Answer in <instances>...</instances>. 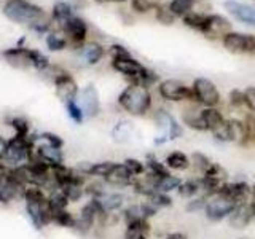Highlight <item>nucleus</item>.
<instances>
[{
  "label": "nucleus",
  "mask_w": 255,
  "mask_h": 239,
  "mask_svg": "<svg viewBox=\"0 0 255 239\" xmlns=\"http://www.w3.org/2000/svg\"><path fill=\"white\" fill-rule=\"evenodd\" d=\"M22 199L26 201V212L29 219L37 230H43L51 222V209H50V199L45 193L43 188L29 187L24 191Z\"/></svg>",
  "instance_id": "obj_1"
},
{
  "label": "nucleus",
  "mask_w": 255,
  "mask_h": 239,
  "mask_svg": "<svg viewBox=\"0 0 255 239\" xmlns=\"http://www.w3.org/2000/svg\"><path fill=\"white\" fill-rule=\"evenodd\" d=\"M151 93L140 83H129L118 96V106L131 117H145L151 110Z\"/></svg>",
  "instance_id": "obj_2"
},
{
  "label": "nucleus",
  "mask_w": 255,
  "mask_h": 239,
  "mask_svg": "<svg viewBox=\"0 0 255 239\" xmlns=\"http://www.w3.org/2000/svg\"><path fill=\"white\" fill-rule=\"evenodd\" d=\"M3 14L10 21L21 24L27 22L32 24V26L45 16L42 8L27 2V0H8L3 6Z\"/></svg>",
  "instance_id": "obj_3"
},
{
  "label": "nucleus",
  "mask_w": 255,
  "mask_h": 239,
  "mask_svg": "<svg viewBox=\"0 0 255 239\" xmlns=\"http://www.w3.org/2000/svg\"><path fill=\"white\" fill-rule=\"evenodd\" d=\"M153 120L155 123L159 126V129L163 131V134L159 135V137H156L153 142L155 145H163V143L169 142V140H175L182 137L183 134V126L175 120V117L172 114H169L167 110L164 109H158L155 110L153 114Z\"/></svg>",
  "instance_id": "obj_4"
},
{
  "label": "nucleus",
  "mask_w": 255,
  "mask_h": 239,
  "mask_svg": "<svg viewBox=\"0 0 255 239\" xmlns=\"http://www.w3.org/2000/svg\"><path fill=\"white\" fill-rule=\"evenodd\" d=\"M191 90H193L195 96V104L201 106L203 109L206 107H219L222 102V94L219 91L217 85H215L212 80L199 77L196 78L193 85H191Z\"/></svg>",
  "instance_id": "obj_5"
},
{
  "label": "nucleus",
  "mask_w": 255,
  "mask_h": 239,
  "mask_svg": "<svg viewBox=\"0 0 255 239\" xmlns=\"http://www.w3.org/2000/svg\"><path fill=\"white\" fill-rule=\"evenodd\" d=\"M236 206L238 204L233 201V199L228 198L227 195H223L222 191H219V193L207 198V204L203 212L209 222L219 223V222L227 220L231 215V212L235 211Z\"/></svg>",
  "instance_id": "obj_6"
},
{
  "label": "nucleus",
  "mask_w": 255,
  "mask_h": 239,
  "mask_svg": "<svg viewBox=\"0 0 255 239\" xmlns=\"http://www.w3.org/2000/svg\"><path fill=\"white\" fill-rule=\"evenodd\" d=\"M158 94L169 102H195L191 86H187L177 78H166L158 83Z\"/></svg>",
  "instance_id": "obj_7"
},
{
  "label": "nucleus",
  "mask_w": 255,
  "mask_h": 239,
  "mask_svg": "<svg viewBox=\"0 0 255 239\" xmlns=\"http://www.w3.org/2000/svg\"><path fill=\"white\" fill-rule=\"evenodd\" d=\"M199 180H201V185H203V193L207 196H212L215 193H219L220 188L225 185L230 179H228V172L225 167L219 163H212L209 169L199 177Z\"/></svg>",
  "instance_id": "obj_8"
},
{
  "label": "nucleus",
  "mask_w": 255,
  "mask_h": 239,
  "mask_svg": "<svg viewBox=\"0 0 255 239\" xmlns=\"http://www.w3.org/2000/svg\"><path fill=\"white\" fill-rule=\"evenodd\" d=\"M222 45L231 54H255V35L251 34L231 30L223 37Z\"/></svg>",
  "instance_id": "obj_9"
},
{
  "label": "nucleus",
  "mask_w": 255,
  "mask_h": 239,
  "mask_svg": "<svg viewBox=\"0 0 255 239\" xmlns=\"http://www.w3.org/2000/svg\"><path fill=\"white\" fill-rule=\"evenodd\" d=\"M24 190L16 183L11 167L3 163H0V203L10 204L16 198H22Z\"/></svg>",
  "instance_id": "obj_10"
},
{
  "label": "nucleus",
  "mask_w": 255,
  "mask_h": 239,
  "mask_svg": "<svg viewBox=\"0 0 255 239\" xmlns=\"http://www.w3.org/2000/svg\"><path fill=\"white\" fill-rule=\"evenodd\" d=\"M231 32V22L222 14H207L201 34L209 40H219Z\"/></svg>",
  "instance_id": "obj_11"
},
{
  "label": "nucleus",
  "mask_w": 255,
  "mask_h": 239,
  "mask_svg": "<svg viewBox=\"0 0 255 239\" xmlns=\"http://www.w3.org/2000/svg\"><path fill=\"white\" fill-rule=\"evenodd\" d=\"M112 67L117 70L118 74H122L123 77L129 78L131 83H135L139 80L142 70H143V64L139 62L135 58H132L131 54L128 56H118V58H112Z\"/></svg>",
  "instance_id": "obj_12"
},
{
  "label": "nucleus",
  "mask_w": 255,
  "mask_h": 239,
  "mask_svg": "<svg viewBox=\"0 0 255 239\" xmlns=\"http://www.w3.org/2000/svg\"><path fill=\"white\" fill-rule=\"evenodd\" d=\"M78 99L80 107L85 112V117L96 118L101 114V99L94 85H86L85 88H82L78 93Z\"/></svg>",
  "instance_id": "obj_13"
},
{
  "label": "nucleus",
  "mask_w": 255,
  "mask_h": 239,
  "mask_svg": "<svg viewBox=\"0 0 255 239\" xmlns=\"http://www.w3.org/2000/svg\"><path fill=\"white\" fill-rule=\"evenodd\" d=\"M227 220L233 230H246L255 220V203L249 201L238 204Z\"/></svg>",
  "instance_id": "obj_14"
},
{
  "label": "nucleus",
  "mask_w": 255,
  "mask_h": 239,
  "mask_svg": "<svg viewBox=\"0 0 255 239\" xmlns=\"http://www.w3.org/2000/svg\"><path fill=\"white\" fill-rule=\"evenodd\" d=\"M54 86H56V96H58L64 104L70 101H77L80 88L74 80V77L69 75L67 72H62V74L56 75Z\"/></svg>",
  "instance_id": "obj_15"
},
{
  "label": "nucleus",
  "mask_w": 255,
  "mask_h": 239,
  "mask_svg": "<svg viewBox=\"0 0 255 239\" xmlns=\"http://www.w3.org/2000/svg\"><path fill=\"white\" fill-rule=\"evenodd\" d=\"M223 195L231 198L236 204L249 203L252 196V185L247 180H228L220 188Z\"/></svg>",
  "instance_id": "obj_16"
},
{
  "label": "nucleus",
  "mask_w": 255,
  "mask_h": 239,
  "mask_svg": "<svg viewBox=\"0 0 255 239\" xmlns=\"http://www.w3.org/2000/svg\"><path fill=\"white\" fill-rule=\"evenodd\" d=\"M223 6H225V10H228V13L233 14V18H236L238 21L255 27V6L236 2V0H227V2L223 3Z\"/></svg>",
  "instance_id": "obj_17"
},
{
  "label": "nucleus",
  "mask_w": 255,
  "mask_h": 239,
  "mask_svg": "<svg viewBox=\"0 0 255 239\" xmlns=\"http://www.w3.org/2000/svg\"><path fill=\"white\" fill-rule=\"evenodd\" d=\"M104 182L110 187H117V188H131L134 177L132 174L128 171V167L123 163H117L114 166V169L109 172V175Z\"/></svg>",
  "instance_id": "obj_18"
},
{
  "label": "nucleus",
  "mask_w": 255,
  "mask_h": 239,
  "mask_svg": "<svg viewBox=\"0 0 255 239\" xmlns=\"http://www.w3.org/2000/svg\"><path fill=\"white\" fill-rule=\"evenodd\" d=\"M37 139V137H35ZM35 156L38 159H42L43 163H46L48 166H59L64 164V153H62V148H56L48 145L45 142H35Z\"/></svg>",
  "instance_id": "obj_19"
},
{
  "label": "nucleus",
  "mask_w": 255,
  "mask_h": 239,
  "mask_svg": "<svg viewBox=\"0 0 255 239\" xmlns=\"http://www.w3.org/2000/svg\"><path fill=\"white\" fill-rule=\"evenodd\" d=\"M64 32L69 35L70 42L75 46H82L83 42L86 40V34H88V27L86 22L82 18H77V16H72V18L62 26Z\"/></svg>",
  "instance_id": "obj_20"
},
{
  "label": "nucleus",
  "mask_w": 255,
  "mask_h": 239,
  "mask_svg": "<svg viewBox=\"0 0 255 239\" xmlns=\"http://www.w3.org/2000/svg\"><path fill=\"white\" fill-rule=\"evenodd\" d=\"M151 223L148 219H139L135 222L126 223L123 239H150Z\"/></svg>",
  "instance_id": "obj_21"
},
{
  "label": "nucleus",
  "mask_w": 255,
  "mask_h": 239,
  "mask_svg": "<svg viewBox=\"0 0 255 239\" xmlns=\"http://www.w3.org/2000/svg\"><path fill=\"white\" fill-rule=\"evenodd\" d=\"M163 161L171 172H185L191 169V159L185 151H182V150L169 151Z\"/></svg>",
  "instance_id": "obj_22"
},
{
  "label": "nucleus",
  "mask_w": 255,
  "mask_h": 239,
  "mask_svg": "<svg viewBox=\"0 0 255 239\" xmlns=\"http://www.w3.org/2000/svg\"><path fill=\"white\" fill-rule=\"evenodd\" d=\"M230 143L247 148V126L244 118H228Z\"/></svg>",
  "instance_id": "obj_23"
},
{
  "label": "nucleus",
  "mask_w": 255,
  "mask_h": 239,
  "mask_svg": "<svg viewBox=\"0 0 255 239\" xmlns=\"http://www.w3.org/2000/svg\"><path fill=\"white\" fill-rule=\"evenodd\" d=\"M201 109H195V107L185 109L182 112V123L185 124L187 127H190V129H193V131L207 132L203 115H201Z\"/></svg>",
  "instance_id": "obj_24"
},
{
  "label": "nucleus",
  "mask_w": 255,
  "mask_h": 239,
  "mask_svg": "<svg viewBox=\"0 0 255 239\" xmlns=\"http://www.w3.org/2000/svg\"><path fill=\"white\" fill-rule=\"evenodd\" d=\"M51 222L59 225L62 228H70L75 230V223H77V217L72 214L67 207H51Z\"/></svg>",
  "instance_id": "obj_25"
},
{
  "label": "nucleus",
  "mask_w": 255,
  "mask_h": 239,
  "mask_svg": "<svg viewBox=\"0 0 255 239\" xmlns=\"http://www.w3.org/2000/svg\"><path fill=\"white\" fill-rule=\"evenodd\" d=\"M102 207L106 209L109 214H114V212H120L123 211V207L126 204V198L123 193H117V191H107L106 195L102 198H98Z\"/></svg>",
  "instance_id": "obj_26"
},
{
  "label": "nucleus",
  "mask_w": 255,
  "mask_h": 239,
  "mask_svg": "<svg viewBox=\"0 0 255 239\" xmlns=\"http://www.w3.org/2000/svg\"><path fill=\"white\" fill-rule=\"evenodd\" d=\"M3 56L11 66L18 69H27L29 66H32L29 58V50H26V48H11V50L3 51Z\"/></svg>",
  "instance_id": "obj_27"
},
{
  "label": "nucleus",
  "mask_w": 255,
  "mask_h": 239,
  "mask_svg": "<svg viewBox=\"0 0 255 239\" xmlns=\"http://www.w3.org/2000/svg\"><path fill=\"white\" fill-rule=\"evenodd\" d=\"M151 179H153V183H155V190L166 195H171L172 191H177L179 185L182 183V179L177 177V175H174L172 172L163 175V177H153V175H151Z\"/></svg>",
  "instance_id": "obj_28"
},
{
  "label": "nucleus",
  "mask_w": 255,
  "mask_h": 239,
  "mask_svg": "<svg viewBox=\"0 0 255 239\" xmlns=\"http://www.w3.org/2000/svg\"><path fill=\"white\" fill-rule=\"evenodd\" d=\"M180 198L183 199H191L198 195L203 193V185H201V180L199 177H190V179H185L182 180V183L179 185L177 191H175Z\"/></svg>",
  "instance_id": "obj_29"
},
{
  "label": "nucleus",
  "mask_w": 255,
  "mask_h": 239,
  "mask_svg": "<svg viewBox=\"0 0 255 239\" xmlns=\"http://www.w3.org/2000/svg\"><path fill=\"white\" fill-rule=\"evenodd\" d=\"M104 48L99 43H88L82 50V59L85 61L86 66H94L104 58Z\"/></svg>",
  "instance_id": "obj_30"
},
{
  "label": "nucleus",
  "mask_w": 255,
  "mask_h": 239,
  "mask_svg": "<svg viewBox=\"0 0 255 239\" xmlns=\"http://www.w3.org/2000/svg\"><path fill=\"white\" fill-rule=\"evenodd\" d=\"M143 161H145V166H147V172L150 175H153V177H163V175L171 174V171L167 169L164 161L158 159L153 153H148Z\"/></svg>",
  "instance_id": "obj_31"
},
{
  "label": "nucleus",
  "mask_w": 255,
  "mask_h": 239,
  "mask_svg": "<svg viewBox=\"0 0 255 239\" xmlns=\"http://www.w3.org/2000/svg\"><path fill=\"white\" fill-rule=\"evenodd\" d=\"M190 159H191V169L196 172V177H201L212 164L211 158L204 155L203 151H193V153L190 155Z\"/></svg>",
  "instance_id": "obj_32"
},
{
  "label": "nucleus",
  "mask_w": 255,
  "mask_h": 239,
  "mask_svg": "<svg viewBox=\"0 0 255 239\" xmlns=\"http://www.w3.org/2000/svg\"><path fill=\"white\" fill-rule=\"evenodd\" d=\"M199 2V0H171V3H169V10L174 13L175 18H183L185 14L191 13V11H195L193 8L195 5Z\"/></svg>",
  "instance_id": "obj_33"
},
{
  "label": "nucleus",
  "mask_w": 255,
  "mask_h": 239,
  "mask_svg": "<svg viewBox=\"0 0 255 239\" xmlns=\"http://www.w3.org/2000/svg\"><path fill=\"white\" fill-rule=\"evenodd\" d=\"M123 164L128 167V171L132 174L134 179L137 177H142V175L147 174V166H145V161L143 159H139V158H126Z\"/></svg>",
  "instance_id": "obj_34"
},
{
  "label": "nucleus",
  "mask_w": 255,
  "mask_h": 239,
  "mask_svg": "<svg viewBox=\"0 0 255 239\" xmlns=\"http://www.w3.org/2000/svg\"><path fill=\"white\" fill-rule=\"evenodd\" d=\"M53 18L54 21H58L61 26H64V24L72 18V6L66 2L56 3L53 8Z\"/></svg>",
  "instance_id": "obj_35"
},
{
  "label": "nucleus",
  "mask_w": 255,
  "mask_h": 239,
  "mask_svg": "<svg viewBox=\"0 0 255 239\" xmlns=\"http://www.w3.org/2000/svg\"><path fill=\"white\" fill-rule=\"evenodd\" d=\"M206 16L207 14H203L199 11H191L188 14L183 16V24L191 29H195L198 32L203 30V26H204V21H206Z\"/></svg>",
  "instance_id": "obj_36"
},
{
  "label": "nucleus",
  "mask_w": 255,
  "mask_h": 239,
  "mask_svg": "<svg viewBox=\"0 0 255 239\" xmlns=\"http://www.w3.org/2000/svg\"><path fill=\"white\" fill-rule=\"evenodd\" d=\"M66 110H67V115L70 117V120L77 124H82L85 121V112L80 107V104L77 101H70L66 102Z\"/></svg>",
  "instance_id": "obj_37"
},
{
  "label": "nucleus",
  "mask_w": 255,
  "mask_h": 239,
  "mask_svg": "<svg viewBox=\"0 0 255 239\" xmlns=\"http://www.w3.org/2000/svg\"><path fill=\"white\" fill-rule=\"evenodd\" d=\"M207 195L201 193V195H198L195 198H191L187 201L185 204V211L190 212V214H195V212H199V211H204V207L207 204Z\"/></svg>",
  "instance_id": "obj_38"
},
{
  "label": "nucleus",
  "mask_w": 255,
  "mask_h": 239,
  "mask_svg": "<svg viewBox=\"0 0 255 239\" xmlns=\"http://www.w3.org/2000/svg\"><path fill=\"white\" fill-rule=\"evenodd\" d=\"M135 83H140L142 86H145V88H148V90H150V88L153 86V85L159 83V77H158V74H156L155 70H151L148 67H143L142 74H140L139 80Z\"/></svg>",
  "instance_id": "obj_39"
},
{
  "label": "nucleus",
  "mask_w": 255,
  "mask_h": 239,
  "mask_svg": "<svg viewBox=\"0 0 255 239\" xmlns=\"http://www.w3.org/2000/svg\"><path fill=\"white\" fill-rule=\"evenodd\" d=\"M131 5L137 13H148L150 10H156L161 0H131Z\"/></svg>",
  "instance_id": "obj_40"
},
{
  "label": "nucleus",
  "mask_w": 255,
  "mask_h": 239,
  "mask_svg": "<svg viewBox=\"0 0 255 239\" xmlns=\"http://www.w3.org/2000/svg\"><path fill=\"white\" fill-rule=\"evenodd\" d=\"M155 11H156V19L161 24H164V26H172V24H174L175 16L169 10V3H167V5H159Z\"/></svg>",
  "instance_id": "obj_41"
},
{
  "label": "nucleus",
  "mask_w": 255,
  "mask_h": 239,
  "mask_svg": "<svg viewBox=\"0 0 255 239\" xmlns=\"http://www.w3.org/2000/svg\"><path fill=\"white\" fill-rule=\"evenodd\" d=\"M29 58H30V64L37 70H45L50 67V61H48V58L43 53H40L37 50H29Z\"/></svg>",
  "instance_id": "obj_42"
},
{
  "label": "nucleus",
  "mask_w": 255,
  "mask_h": 239,
  "mask_svg": "<svg viewBox=\"0 0 255 239\" xmlns=\"http://www.w3.org/2000/svg\"><path fill=\"white\" fill-rule=\"evenodd\" d=\"M244 121L247 126V148H255V115L247 114Z\"/></svg>",
  "instance_id": "obj_43"
},
{
  "label": "nucleus",
  "mask_w": 255,
  "mask_h": 239,
  "mask_svg": "<svg viewBox=\"0 0 255 239\" xmlns=\"http://www.w3.org/2000/svg\"><path fill=\"white\" fill-rule=\"evenodd\" d=\"M147 199H150L151 203H153L159 211L161 209H166V207H171L172 206V198L171 195H166V193H159V191H156V193H153L151 196H148Z\"/></svg>",
  "instance_id": "obj_44"
},
{
  "label": "nucleus",
  "mask_w": 255,
  "mask_h": 239,
  "mask_svg": "<svg viewBox=\"0 0 255 239\" xmlns=\"http://www.w3.org/2000/svg\"><path fill=\"white\" fill-rule=\"evenodd\" d=\"M230 106L235 110H247L246 107V98H244V91L241 90H233L230 93Z\"/></svg>",
  "instance_id": "obj_45"
},
{
  "label": "nucleus",
  "mask_w": 255,
  "mask_h": 239,
  "mask_svg": "<svg viewBox=\"0 0 255 239\" xmlns=\"http://www.w3.org/2000/svg\"><path fill=\"white\" fill-rule=\"evenodd\" d=\"M66 45H67V40L59 37L58 34H50L46 37V46H48V50H51V51H61L66 48Z\"/></svg>",
  "instance_id": "obj_46"
},
{
  "label": "nucleus",
  "mask_w": 255,
  "mask_h": 239,
  "mask_svg": "<svg viewBox=\"0 0 255 239\" xmlns=\"http://www.w3.org/2000/svg\"><path fill=\"white\" fill-rule=\"evenodd\" d=\"M37 140L45 142V143H48V145L56 147V148H62L64 147V140L54 132H42L40 135H37Z\"/></svg>",
  "instance_id": "obj_47"
},
{
  "label": "nucleus",
  "mask_w": 255,
  "mask_h": 239,
  "mask_svg": "<svg viewBox=\"0 0 255 239\" xmlns=\"http://www.w3.org/2000/svg\"><path fill=\"white\" fill-rule=\"evenodd\" d=\"M11 126H13V129H14V134H18V135H29L27 120H24V118H13L11 120Z\"/></svg>",
  "instance_id": "obj_48"
},
{
  "label": "nucleus",
  "mask_w": 255,
  "mask_h": 239,
  "mask_svg": "<svg viewBox=\"0 0 255 239\" xmlns=\"http://www.w3.org/2000/svg\"><path fill=\"white\" fill-rule=\"evenodd\" d=\"M244 98H246V107H247V110H249V114L255 115V86L246 88Z\"/></svg>",
  "instance_id": "obj_49"
},
{
  "label": "nucleus",
  "mask_w": 255,
  "mask_h": 239,
  "mask_svg": "<svg viewBox=\"0 0 255 239\" xmlns=\"http://www.w3.org/2000/svg\"><path fill=\"white\" fill-rule=\"evenodd\" d=\"M163 239H188V236L183 231H172V233H167Z\"/></svg>",
  "instance_id": "obj_50"
},
{
  "label": "nucleus",
  "mask_w": 255,
  "mask_h": 239,
  "mask_svg": "<svg viewBox=\"0 0 255 239\" xmlns=\"http://www.w3.org/2000/svg\"><path fill=\"white\" fill-rule=\"evenodd\" d=\"M251 201L255 203V182L252 183V196H251Z\"/></svg>",
  "instance_id": "obj_51"
},
{
  "label": "nucleus",
  "mask_w": 255,
  "mask_h": 239,
  "mask_svg": "<svg viewBox=\"0 0 255 239\" xmlns=\"http://www.w3.org/2000/svg\"><path fill=\"white\" fill-rule=\"evenodd\" d=\"M238 239H254V238H249V236H241V238H238Z\"/></svg>",
  "instance_id": "obj_52"
},
{
  "label": "nucleus",
  "mask_w": 255,
  "mask_h": 239,
  "mask_svg": "<svg viewBox=\"0 0 255 239\" xmlns=\"http://www.w3.org/2000/svg\"><path fill=\"white\" fill-rule=\"evenodd\" d=\"M115 2H126V0H115Z\"/></svg>",
  "instance_id": "obj_53"
}]
</instances>
